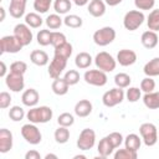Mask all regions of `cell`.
<instances>
[{
  "label": "cell",
  "instance_id": "cell-8",
  "mask_svg": "<svg viewBox=\"0 0 159 159\" xmlns=\"http://www.w3.org/2000/svg\"><path fill=\"white\" fill-rule=\"evenodd\" d=\"M94 144H96V132L91 128L82 129L77 138V142H76L77 148L82 152H86V150L92 149L94 147Z\"/></svg>",
  "mask_w": 159,
  "mask_h": 159
},
{
  "label": "cell",
  "instance_id": "cell-47",
  "mask_svg": "<svg viewBox=\"0 0 159 159\" xmlns=\"http://www.w3.org/2000/svg\"><path fill=\"white\" fill-rule=\"evenodd\" d=\"M108 139L111 140V143L113 144V147L117 149L118 147H120V144L122 143H124V138H123V135L119 133V132H112V133H109L108 135Z\"/></svg>",
  "mask_w": 159,
  "mask_h": 159
},
{
  "label": "cell",
  "instance_id": "cell-5",
  "mask_svg": "<svg viewBox=\"0 0 159 159\" xmlns=\"http://www.w3.org/2000/svg\"><path fill=\"white\" fill-rule=\"evenodd\" d=\"M21 135L31 145H37L42 140V134H41L40 129L36 127L35 123H31V122H29L21 127Z\"/></svg>",
  "mask_w": 159,
  "mask_h": 159
},
{
  "label": "cell",
  "instance_id": "cell-32",
  "mask_svg": "<svg viewBox=\"0 0 159 159\" xmlns=\"http://www.w3.org/2000/svg\"><path fill=\"white\" fill-rule=\"evenodd\" d=\"M63 24L67 26V27H71V29H78L82 26L83 24V20L81 16L78 15H75V14H70V15H66L65 19H63Z\"/></svg>",
  "mask_w": 159,
  "mask_h": 159
},
{
  "label": "cell",
  "instance_id": "cell-27",
  "mask_svg": "<svg viewBox=\"0 0 159 159\" xmlns=\"http://www.w3.org/2000/svg\"><path fill=\"white\" fill-rule=\"evenodd\" d=\"M143 72L145 76L149 77L159 76V57H154L150 61H148L143 67Z\"/></svg>",
  "mask_w": 159,
  "mask_h": 159
},
{
  "label": "cell",
  "instance_id": "cell-19",
  "mask_svg": "<svg viewBox=\"0 0 159 159\" xmlns=\"http://www.w3.org/2000/svg\"><path fill=\"white\" fill-rule=\"evenodd\" d=\"M158 41H159V37H158L157 32H155V31H152V30L144 31V32L142 34V36H140V42H142V45H143L145 48H148V50L154 48V47L158 45Z\"/></svg>",
  "mask_w": 159,
  "mask_h": 159
},
{
  "label": "cell",
  "instance_id": "cell-18",
  "mask_svg": "<svg viewBox=\"0 0 159 159\" xmlns=\"http://www.w3.org/2000/svg\"><path fill=\"white\" fill-rule=\"evenodd\" d=\"M92 109H93V106L88 99H80L75 104V114L80 118L88 117L92 113Z\"/></svg>",
  "mask_w": 159,
  "mask_h": 159
},
{
  "label": "cell",
  "instance_id": "cell-42",
  "mask_svg": "<svg viewBox=\"0 0 159 159\" xmlns=\"http://www.w3.org/2000/svg\"><path fill=\"white\" fill-rule=\"evenodd\" d=\"M140 89L144 92V93H149V92H153L155 89V81L153 80V77H144L142 81H140Z\"/></svg>",
  "mask_w": 159,
  "mask_h": 159
},
{
  "label": "cell",
  "instance_id": "cell-34",
  "mask_svg": "<svg viewBox=\"0 0 159 159\" xmlns=\"http://www.w3.org/2000/svg\"><path fill=\"white\" fill-rule=\"evenodd\" d=\"M72 7V2L71 0H55L53 1V9L56 11V14H67Z\"/></svg>",
  "mask_w": 159,
  "mask_h": 159
},
{
  "label": "cell",
  "instance_id": "cell-6",
  "mask_svg": "<svg viewBox=\"0 0 159 159\" xmlns=\"http://www.w3.org/2000/svg\"><path fill=\"white\" fill-rule=\"evenodd\" d=\"M116 39V30L111 26H104L94 31L93 34V42L98 46H107L112 43Z\"/></svg>",
  "mask_w": 159,
  "mask_h": 159
},
{
  "label": "cell",
  "instance_id": "cell-30",
  "mask_svg": "<svg viewBox=\"0 0 159 159\" xmlns=\"http://www.w3.org/2000/svg\"><path fill=\"white\" fill-rule=\"evenodd\" d=\"M53 137H55V140L58 143V144H65L68 142L70 139V130L67 127H62V125H58V128L55 130L53 133Z\"/></svg>",
  "mask_w": 159,
  "mask_h": 159
},
{
  "label": "cell",
  "instance_id": "cell-37",
  "mask_svg": "<svg viewBox=\"0 0 159 159\" xmlns=\"http://www.w3.org/2000/svg\"><path fill=\"white\" fill-rule=\"evenodd\" d=\"M51 35H52V31H50L47 29L40 30L37 32V35H36L37 43L41 45V46H48V45H51Z\"/></svg>",
  "mask_w": 159,
  "mask_h": 159
},
{
  "label": "cell",
  "instance_id": "cell-41",
  "mask_svg": "<svg viewBox=\"0 0 159 159\" xmlns=\"http://www.w3.org/2000/svg\"><path fill=\"white\" fill-rule=\"evenodd\" d=\"M52 0H34V9L39 14H45L50 10Z\"/></svg>",
  "mask_w": 159,
  "mask_h": 159
},
{
  "label": "cell",
  "instance_id": "cell-4",
  "mask_svg": "<svg viewBox=\"0 0 159 159\" xmlns=\"http://www.w3.org/2000/svg\"><path fill=\"white\" fill-rule=\"evenodd\" d=\"M94 60V65L98 70L103 71V72H112L116 70V66H117V60L108 52L106 51H101L96 55V57L93 58Z\"/></svg>",
  "mask_w": 159,
  "mask_h": 159
},
{
  "label": "cell",
  "instance_id": "cell-54",
  "mask_svg": "<svg viewBox=\"0 0 159 159\" xmlns=\"http://www.w3.org/2000/svg\"><path fill=\"white\" fill-rule=\"evenodd\" d=\"M50 158L57 159V155H56V154H46V155H45V159H50Z\"/></svg>",
  "mask_w": 159,
  "mask_h": 159
},
{
  "label": "cell",
  "instance_id": "cell-52",
  "mask_svg": "<svg viewBox=\"0 0 159 159\" xmlns=\"http://www.w3.org/2000/svg\"><path fill=\"white\" fill-rule=\"evenodd\" d=\"M77 6H84V5H87L88 2H89V0H72Z\"/></svg>",
  "mask_w": 159,
  "mask_h": 159
},
{
  "label": "cell",
  "instance_id": "cell-9",
  "mask_svg": "<svg viewBox=\"0 0 159 159\" xmlns=\"http://www.w3.org/2000/svg\"><path fill=\"white\" fill-rule=\"evenodd\" d=\"M24 45L19 41L15 35L2 36L0 39V52L1 53H17L22 50Z\"/></svg>",
  "mask_w": 159,
  "mask_h": 159
},
{
  "label": "cell",
  "instance_id": "cell-51",
  "mask_svg": "<svg viewBox=\"0 0 159 159\" xmlns=\"http://www.w3.org/2000/svg\"><path fill=\"white\" fill-rule=\"evenodd\" d=\"M0 66H1V70H0V77H6V65H5V62L4 61H1L0 62Z\"/></svg>",
  "mask_w": 159,
  "mask_h": 159
},
{
  "label": "cell",
  "instance_id": "cell-33",
  "mask_svg": "<svg viewBox=\"0 0 159 159\" xmlns=\"http://www.w3.org/2000/svg\"><path fill=\"white\" fill-rule=\"evenodd\" d=\"M72 51H73L72 45H71L70 42H65V43H62L61 46H58V47L55 48V53H53V55L68 60V58L71 57V55H72Z\"/></svg>",
  "mask_w": 159,
  "mask_h": 159
},
{
  "label": "cell",
  "instance_id": "cell-35",
  "mask_svg": "<svg viewBox=\"0 0 159 159\" xmlns=\"http://www.w3.org/2000/svg\"><path fill=\"white\" fill-rule=\"evenodd\" d=\"M130 82H132L130 76L124 72H119L114 76V83L119 88H128L130 86Z\"/></svg>",
  "mask_w": 159,
  "mask_h": 159
},
{
  "label": "cell",
  "instance_id": "cell-45",
  "mask_svg": "<svg viewBox=\"0 0 159 159\" xmlns=\"http://www.w3.org/2000/svg\"><path fill=\"white\" fill-rule=\"evenodd\" d=\"M27 71V65L24 61H15L10 65V72L16 73V75H25Z\"/></svg>",
  "mask_w": 159,
  "mask_h": 159
},
{
  "label": "cell",
  "instance_id": "cell-25",
  "mask_svg": "<svg viewBox=\"0 0 159 159\" xmlns=\"http://www.w3.org/2000/svg\"><path fill=\"white\" fill-rule=\"evenodd\" d=\"M142 99H143V103L147 108H149V109H158L159 108V91L144 93Z\"/></svg>",
  "mask_w": 159,
  "mask_h": 159
},
{
  "label": "cell",
  "instance_id": "cell-11",
  "mask_svg": "<svg viewBox=\"0 0 159 159\" xmlns=\"http://www.w3.org/2000/svg\"><path fill=\"white\" fill-rule=\"evenodd\" d=\"M5 84L11 92H21L25 88V80L24 75H16V73H7L5 77Z\"/></svg>",
  "mask_w": 159,
  "mask_h": 159
},
{
  "label": "cell",
  "instance_id": "cell-26",
  "mask_svg": "<svg viewBox=\"0 0 159 159\" xmlns=\"http://www.w3.org/2000/svg\"><path fill=\"white\" fill-rule=\"evenodd\" d=\"M142 145V137H139L135 133H130L124 138V148L138 152V149Z\"/></svg>",
  "mask_w": 159,
  "mask_h": 159
},
{
  "label": "cell",
  "instance_id": "cell-21",
  "mask_svg": "<svg viewBox=\"0 0 159 159\" xmlns=\"http://www.w3.org/2000/svg\"><path fill=\"white\" fill-rule=\"evenodd\" d=\"M114 149H116V148L113 147V144L111 143V140L108 139L107 135L103 137V138L99 140L98 145H97V150H98V154H99L101 158H107V157H109V155L113 153Z\"/></svg>",
  "mask_w": 159,
  "mask_h": 159
},
{
  "label": "cell",
  "instance_id": "cell-38",
  "mask_svg": "<svg viewBox=\"0 0 159 159\" xmlns=\"http://www.w3.org/2000/svg\"><path fill=\"white\" fill-rule=\"evenodd\" d=\"M125 98L128 102L135 103L142 98V89L138 87H128L125 92Z\"/></svg>",
  "mask_w": 159,
  "mask_h": 159
},
{
  "label": "cell",
  "instance_id": "cell-40",
  "mask_svg": "<svg viewBox=\"0 0 159 159\" xmlns=\"http://www.w3.org/2000/svg\"><path fill=\"white\" fill-rule=\"evenodd\" d=\"M57 123H58V125H62V127H71V125H73V123H75V117H73V114H71V113H68V112H63V113H61L60 116H58V118H57Z\"/></svg>",
  "mask_w": 159,
  "mask_h": 159
},
{
  "label": "cell",
  "instance_id": "cell-49",
  "mask_svg": "<svg viewBox=\"0 0 159 159\" xmlns=\"http://www.w3.org/2000/svg\"><path fill=\"white\" fill-rule=\"evenodd\" d=\"M25 159H41V155L37 150H29L25 154Z\"/></svg>",
  "mask_w": 159,
  "mask_h": 159
},
{
  "label": "cell",
  "instance_id": "cell-3",
  "mask_svg": "<svg viewBox=\"0 0 159 159\" xmlns=\"http://www.w3.org/2000/svg\"><path fill=\"white\" fill-rule=\"evenodd\" d=\"M144 20H145V16H144L143 11L129 10L128 12H125V15L123 17V26L128 31H135L138 27H140L143 25Z\"/></svg>",
  "mask_w": 159,
  "mask_h": 159
},
{
  "label": "cell",
  "instance_id": "cell-2",
  "mask_svg": "<svg viewBox=\"0 0 159 159\" xmlns=\"http://www.w3.org/2000/svg\"><path fill=\"white\" fill-rule=\"evenodd\" d=\"M139 134L142 137L143 143L147 147H153L158 143V128L155 127V124H153L150 122L140 124Z\"/></svg>",
  "mask_w": 159,
  "mask_h": 159
},
{
  "label": "cell",
  "instance_id": "cell-20",
  "mask_svg": "<svg viewBox=\"0 0 159 159\" xmlns=\"http://www.w3.org/2000/svg\"><path fill=\"white\" fill-rule=\"evenodd\" d=\"M87 10L93 17H101L106 14V2L103 0H91Z\"/></svg>",
  "mask_w": 159,
  "mask_h": 159
},
{
  "label": "cell",
  "instance_id": "cell-50",
  "mask_svg": "<svg viewBox=\"0 0 159 159\" xmlns=\"http://www.w3.org/2000/svg\"><path fill=\"white\" fill-rule=\"evenodd\" d=\"M104 2H106V5H108V6H117V5H119L123 0H103Z\"/></svg>",
  "mask_w": 159,
  "mask_h": 159
},
{
  "label": "cell",
  "instance_id": "cell-22",
  "mask_svg": "<svg viewBox=\"0 0 159 159\" xmlns=\"http://www.w3.org/2000/svg\"><path fill=\"white\" fill-rule=\"evenodd\" d=\"M30 61L34 65L42 67V66H46L48 63L50 58H48V55L43 50H34L30 53Z\"/></svg>",
  "mask_w": 159,
  "mask_h": 159
},
{
  "label": "cell",
  "instance_id": "cell-31",
  "mask_svg": "<svg viewBox=\"0 0 159 159\" xmlns=\"http://www.w3.org/2000/svg\"><path fill=\"white\" fill-rule=\"evenodd\" d=\"M45 24H46V26H47L48 29H51V30H57V29H60V27L62 26L63 19H61L60 14H51V15H48V16L46 17Z\"/></svg>",
  "mask_w": 159,
  "mask_h": 159
},
{
  "label": "cell",
  "instance_id": "cell-15",
  "mask_svg": "<svg viewBox=\"0 0 159 159\" xmlns=\"http://www.w3.org/2000/svg\"><path fill=\"white\" fill-rule=\"evenodd\" d=\"M12 142H14L12 133L6 128H1L0 129V153L5 154L10 152L12 148Z\"/></svg>",
  "mask_w": 159,
  "mask_h": 159
},
{
  "label": "cell",
  "instance_id": "cell-36",
  "mask_svg": "<svg viewBox=\"0 0 159 159\" xmlns=\"http://www.w3.org/2000/svg\"><path fill=\"white\" fill-rule=\"evenodd\" d=\"M24 117H26V113L24 111L22 107L20 106H12L9 109V118L14 122H20L24 119Z\"/></svg>",
  "mask_w": 159,
  "mask_h": 159
},
{
  "label": "cell",
  "instance_id": "cell-46",
  "mask_svg": "<svg viewBox=\"0 0 159 159\" xmlns=\"http://www.w3.org/2000/svg\"><path fill=\"white\" fill-rule=\"evenodd\" d=\"M134 5L138 10H153L155 5V0H134Z\"/></svg>",
  "mask_w": 159,
  "mask_h": 159
},
{
  "label": "cell",
  "instance_id": "cell-55",
  "mask_svg": "<svg viewBox=\"0 0 159 159\" xmlns=\"http://www.w3.org/2000/svg\"><path fill=\"white\" fill-rule=\"evenodd\" d=\"M73 158H75V159H78V158H81V159H84V158H86V155H82V154L80 155V154H78V155H75Z\"/></svg>",
  "mask_w": 159,
  "mask_h": 159
},
{
  "label": "cell",
  "instance_id": "cell-53",
  "mask_svg": "<svg viewBox=\"0 0 159 159\" xmlns=\"http://www.w3.org/2000/svg\"><path fill=\"white\" fill-rule=\"evenodd\" d=\"M0 12H1L0 21H4V20H5V9H4V7H0Z\"/></svg>",
  "mask_w": 159,
  "mask_h": 159
},
{
  "label": "cell",
  "instance_id": "cell-43",
  "mask_svg": "<svg viewBox=\"0 0 159 159\" xmlns=\"http://www.w3.org/2000/svg\"><path fill=\"white\" fill-rule=\"evenodd\" d=\"M63 78L70 86H75V84H77L80 82V72L77 70H68L65 73Z\"/></svg>",
  "mask_w": 159,
  "mask_h": 159
},
{
  "label": "cell",
  "instance_id": "cell-23",
  "mask_svg": "<svg viewBox=\"0 0 159 159\" xmlns=\"http://www.w3.org/2000/svg\"><path fill=\"white\" fill-rule=\"evenodd\" d=\"M92 62H93V58H92V56L88 52H80L75 57V65L80 70L88 68L92 65Z\"/></svg>",
  "mask_w": 159,
  "mask_h": 159
},
{
  "label": "cell",
  "instance_id": "cell-7",
  "mask_svg": "<svg viewBox=\"0 0 159 159\" xmlns=\"http://www.w3.org/2000/svg\"><path fill=\"white\" fill-rule=\"evenodd\" d=\"M125 97V93L123 91V88H119V87H114V88H111L109 91L104 92L103 96H102V103L111 108V107H116L118 104H120L123 102Z\"/></svg>",
  "mask_w": 159,
  "mask_h": 159
},
{
  "label": "cell",
  "instance_id": "cell-10",
  "mask_svg": "<svg viewBox=\"0 0 159 159\" xmlns=\"http://www.w3.org/2000/svg\"><path fill=\"white\" fill-rule=\"evenodd\" d=\"M83 80L86 83L91 84V86H94V87H103L107 81H108V77H107V73L101 71V70H87L83 75Z\"/></svg>",
  "mask_w": 159,
  "mask_h": 159
},
{
  "label": "cell",
  "instance_id": "cell-44",
  "mask_svg": "<svg viewBox=\"0 0 159 159\" xmlns=\"http://www.w3.org/2000/svg\"><path fill=\"white\" fill-rule=\"evenodd\" d=\"M65 42H67L65 34H62L60 31H52V35H51V45L53 46V48L61 46Z\"/></svg>",
  "mask_w": 159,
  "mask_h": 159
},
{
  "label": "cell",
  "instance_id": "cell-17",
  "mask_svg": "<svg viewBox=\"0 0 159 159\" xmlns=\"http://www.w3.org/2000/svg\"><path fill=\"white\" fill-rule=\"evenodd\" d=\"M39 99H40V94L35 88H29V89L24 91V93L21 96L22 104L26 106V107H30V108L37 106Z\"/></svg>",
  "mask_w": 159,
  "mask_h": 159
},
{
  "label": "cell",
  "instance_id": "cell-39",
  "mask_svg": "<svg viewBox=\"0 0 159 159\" xmlns=\"http://www.w3.org/2000/svg\"><path fill=\"white\" fill-rule=\"evenodd\" d=\"M138 153L130 149H117V152L114 153V159H137Z\"/></svg>",
  "mask_w": 159,
  "mask_h": 159
},
{
  "label": "cell",
  "instance_id": "cell-16",
  "mask_svg": "<svg viewBox=\"0 0 159 159\" xmlns=\"http://www.w3.org/2000/svg\"><path fill=\"white\" fill-rule=\"evenodd\" d=\"M27 0H10L9 12L14 19H20L25 15Z\"/></svg>",
  "mask_w": 159,
  "mask_h": 159
},
{
  "label": "cell",
  "instance_id": "cell-13",
  "mask_svg": "<svg viewBox=\"0 0 159 159\" xmlns=\"http://www.w3.org/2000/svg\"><path fill=\"white\" fill-rule=\"evenodd\" d=\"M67 66V60L66 58H62L60 56H55L53 55V58L51 60L50 65H48V75L52 80L55 78H58L61 77L63 70L66 68Z\"/></svg>",
  "mask_w": 159,
  "mask_h": 159
},
{
  "label": "cell",
  "instance_id": "cell-12",
  "mask_svg": "<svg viewBox=\"0 0 159 159\" xmlns=\"http://www.w3.org/2000/svg\"><path fill=\"white\" fill-rule=\"evenodd\" d=\"M14 35L19 39V41L24 45L27 46L32 42V31L30 30V26L27 24H17L14 27Z\"/></svg>",
  "mask_w": 159,
  "mask_h": 159
},
{
  "label": "cell",
  "instance_id": "cell-48",
  "mask_svg": "<svg viewBox=\"0 0 159 159\" xmlns=\"http://www.w3.org/2000/svg\"><path fill=\"white\" fill-rule=\"evenodd\" d=\"M11 101H12V98H11V96H10L9 92L2 91L0 93V108L1 109H6L7 107H10Z\"/></svg>",
  "mask_w": 159,
  "mask_h": 159
},
{
  "label": "cell",
  "instance_id": "cell-28",
  "mask_svg": "<svg viewBox=\"0 0 159 159\" xmlns=\"http://www.w3.org/2000/svg\"><path fill=\"white\" fill-rule=\"evenodd\" d=\"M148 29L152 31H159V9H153L147 16Z\"/></svg>",
  "mask_w": 159,
  "mask_h": 159
},
{
  "label": "cell",
  "instance_id": "cell-24",
  "mask_svg": "<svg viewBox=\"0 0 159 159\" xmlns=\"http://www.w3.org/2000/svg\"><path fill=\"white\" fill-rule=\"evenodd\" d=\"M68 88H70V84L65 81V78L62 77H58V78H55L52 84H51V89L55 94L57 96H65L67 92H68Z\"/></svg>",
  "mask_w": 159,
  "mask_h": 159
},
{
  "label": "cell",
  "instance_id": "cell-14",
  "mask_svg": "<svg viewBox=\"0 0 159 159\" xmlns=\"http://www.w3.org/2000/svg\"><path fill=\"white\" fill-rule=\"evenodd\" d=\"M117 62L123 66V67H128V66H132L137 62V53L133 51V50H129V48H123V50H119L118 53H117Z\"/></svg>",
  "mask_w": 159,
  "mask_h": 159
},
{
  "label": "cell",
  "instance_id": "cell-1",
  "mask_svg": "<svg viewBox=\"0 0 159 159\" xmlns=\"http://www.w3.org/2000/svg\"><path fill=\"white\" fill-rule=\"evenodd\" d=\"M53 112L48 106H40V107H31L27 113L26 118L29 122L35 123V124H43L47 123L52 119Z\"/></svg>",
  "mask_w": 159,
  "mask_h": 159
},
{
  "label": "cell",
  "instance_id": "cell-56",
  "mask_svg": "<svg viewBox=\"0 0 159 159\" xmlns=\"http://www.w3.org/2000/svg\"><path fill=\"white\" fill-rule=\"evenodd\" d=\"M158 142H159V137H158Z\"/></svg>",
  "mask_w": 159,
  "mask_h": 159
},
{
  "label": "cell",
  "instance_id": "cell-29",
  "mask_svg": "<svg viewBox=\"0 0 159 159\" xmlns=\"http://www.w3.org/2000/svg\"><path fill=\"white\" fill-rule=\"evenodd\" d=\"M25 24H27L31 29H39L43 24V20L39 12H29L25 15Z\"/></svg>",
  "mask_w": 159,
  "mask_h": 159
}]
</instances>
